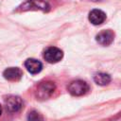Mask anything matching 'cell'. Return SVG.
Returning a JSON list of instances; mask_svg holds the SVG:
<instances>
[{
  "mask_svg": "<svg viewBox=\"0 0 121 121\" xmlns=\"http://www.w3.org/2000/svg\"><path fill=\"white\" fill-rule=\"evenodd\" d=\"M50 9L49 4L44 0H26L23 4H21L17 10L26 11V10H43L48 11Z\"/></svg>",
  "mask_w": 121,
  "mask_h": 121,
  "instance_id": "6da1fadb",
  "label": "cell"
},
{
  "mask_svg": "<svg viewBox=\"0 0 121 121\" xmlns=\"http://www.w3.org/2000/svg\"><path fill=\"white\" fill-rule=\"evenodd\" d=\"M56 89V85L52 81H43L40 83L36 90V97L40 100L49 98Z\"/></svg>",
  "mask_w": 121,
  "mask_h": 121,
  "instance_id": "7a4b0ae2",
  "label": "cell"
},
{
  "mask_svg": "<svg viewBox=\"0 0 121 121\" xmlns=\"http://www.w3.org/2000/svg\"><path fill=\"white\" fill-rule=\"evenodd\" d=\"M68 92L74 96H80L89 91V85L81 79H77L69 83L67 87Z\"/></svg>",
  "mask_w": 121,
  "mask_h": 121,
  "instance_id": "3957f363",
  "label": "cell"
},
{
  "mask_svg": "<svg viewBox=\"0 0 121 121\" xmlns=\"http://www.w3.org/2000/svg\"><path fill=\"white\" fill-rule=\"evenodd\" d=\"M63 57V53L62 51L55 46H50L48 48L45 49L44 53H43V58L47 62L50 63H56L58 61H60Z\"/></svg>",
  "mask_w": 121,
  "mask_h": 121,
  "instance_id": "277c9868",
  "label": "cell"
},
{
  "mask_svg": "<svg viewBox=\"0 0 121 121\" xmlns=\"http://www.w3.org/2000/svg\"><path fill=\"white\" fill-rule=\"evenodd\" d=\"M6 107L10 112H17L23 107V101L21 97L16 95H9L6 98Z\"/></svg>",
  "mask_w": 121,
  "mask_h": 121,
  "instance_id": "5b68a950",
  "label": "cell"
},
{
  "mask_svg": "<svg viewBox=\"0 0 121 121\" xmlns=\"http://www.w3.org/2000/svg\"><path fill=\"white\" fill-rule=\"evenodd\" d=\"M113 39H114V33H113V31H112L111 29L102 30V31H100V32L96 35V37H95L96 42H97L99 44L104 45V46L110 45V44L113 42Z\"/></svg>",
  "mask_w": 121,
  "mask_h": 121,
  "instance_id": "8992f818",
  "label": "cell"
},
{
  "mask_svg": "<svg viewBox=\"0 0 121 121\" xmlns=\"http://www.w3.org/2000/svg\"><path fill=\"white\" fill-rule=\"evenodd\" d=\"M3 76L9 81H17L23 76V71L18 67H9L3 72Z\"/></svg>",
  "mask_w": 121,
  "mask_h": 121,
  "instance_id": "52a82bcc",
  "label": "cell"
},
{
  "mask_svg": "<svg viewBox=\"0 0 121 121\" xmlns=\"http://www.w3.org/2000/svg\"><path fill=\"white\" fill-rule=\"evenodd\" d=\"M105 20H106V14L104 11L100 9H95L91 10L89 13V21L95 26L101 25L102 23H104Z\"/></svg>",
  "mask_w": 121,
  "mask_h": 121,
  "instance_id": "ba28073f",
  "label": "cell"
},
{
  "mask_svg": "<svg viewBox=\"0 0 121 121\" xmlns=\"http://www.w3.org/2000/svg\"><path fill=\"white\" fill-rule=\"evenodd\" d=\"M25 67L26 68V70L30 74L35 75V74H38V73H40L42 71L43 64L38 60H35V59H27L25 61Z\"/></svg>",
  "mask_w": 121,
  "mask_h": 121,
  "instance_id": "9c48e42d",
  "label": "cell"
},
{
  "mask_svg": "<svg viewBox=\"0 0 121 121\" xmlns=\"http://www.w3.org/2000/svg\"><path fill=\"white\" fill-rule=\"evenodd\" d=\"M94 80L98 85H107L111 82V77L105 73H97L94 76Z\"/></svg>",
  "mask_w": 121,
  "mask_h": 121,
  "instance_id": "30bf717a",
  "label": "cell"
},
{
  "mask_svg": "<svg viewBox=\"0 0 121 121\" xmlns=\"http://www.w3.org/2000/svg\"><path fill=\"white\" fill-rule=\"evenodd\" d=\"M27 121H43V117L36 111H31L27 114Z\"/></svg>",
  "mask_w": 121,
  "mask_h": 121,
  "instance_id": "8fae6325",
  "label": "cell"
},
{
  "mask_svg": "<svg viewBox=\"0 0 121 121\" xmlns=\"http://www.w3.org/2000/svg\"><path fill=\"white\" fill-rule=\"evenodd\" d=\"M2 112H3V110H2V106L0 105V116L2 115Z\"/></svg>",
  "mask_w": 121,
  "mask_h": 121,
  "instance_id": "7c38bea8",
  "label": "cell"
}]
</instances>
